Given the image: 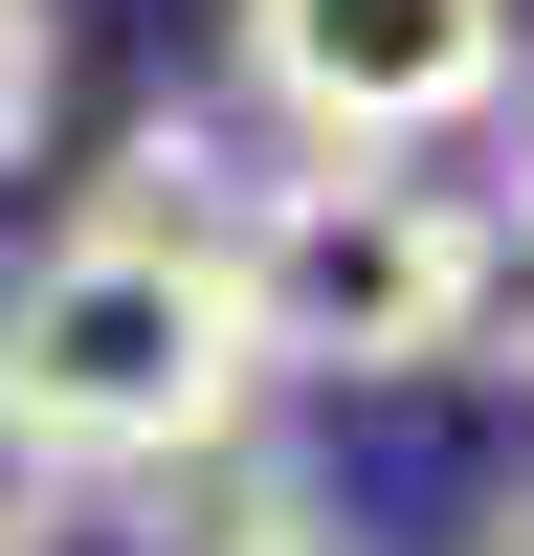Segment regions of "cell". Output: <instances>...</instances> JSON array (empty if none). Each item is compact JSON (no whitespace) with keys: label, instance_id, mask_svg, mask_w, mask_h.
<instances>
[{"label":"cell","instance_id":"6da1fadb","mask_svg":"<svg viewBox=\"0 0 534 556\" xmlns=\"http://www.w3.org/2000/svg\"><path fill=\"white\" fill-rule=\"evenodd\" d=\"M0 424L67 490H134V468H178V445L267 424L245 312H223V245L201 223H134V201H89L67 245H23V290H0Z\"/></svg>","mask_w":534,"mask_h":556},{"label":"cell","instance_id":"7a4b0ae2","mask_svg":"<svg viewBox=\"0 0 534 556\" xmlns=\"http://www.w3.org/2000/svg\"><path fill=\"white\" fill-rule=\"evenodd\" d=\"M223 312H245V379H445L468 201L400 156H290L223 201Z\"/></svg>","mask_w":534,"mask_h":556},{"label":"cell","instance_id":"9c48e42d","mask_svg":"<svg viewBox=\"0 0 534 556\" xmlns=\"http://www.w3.org/2000/svg\"><path fill=\"white\" fill-rule=\"evenodd\" d=\"M512 201H534V67H512Z\"/></svg>","mask_w":534,"mask_h":556},{"label":"cell","instance_id":"8992f818","mask_svg":"<svg viewBox=\"0 0 534 556\" xmlns=\"http://www.w3.org/2000/svg\"><path fill=\"white\" fill-rule=\"evenodd\" d=\"M44 112H67V23H44V0H0V178L44 156Z\"/></svg>","mask_w":534,"mask_h":556},{"label":"cell","instance_id":"3957f363","mask_svg":"<svg viewBox=\"0 0 534 556\" xmlns=\"http://www.w3.org/2000/svg\"><path fill=\"white\" fill-rule=\"evenodd\" d=\"M245 89L312 134V156H423V134H490L512 112V0H223Z\"/></svg>","mask_w":534,"mask_h":556},{"label":"cell","instance_id":"ba28073f","mask_svg":"<svg viewBox=\"0 0 534 556\" xmlns=\"http://www.w3.org/2000/svg\"><path fill=\"white\" fill-rule=\"evenodd\" d=\"M468 556H534V468H512V490H490V513H468Z\"/></svg>","mask_w":534,"mask_h":556},{"label":"cell","instance_id":"30bf717a","mask_svg":"<svg viewBox=\"0 0 534 556\" xmlns=\"http://www.w3.org/2000/svg\"><path fill=\"white\" fill-rule=\"evenodd\" d=\"M334 556H356V534H334Z\"/></svg>","mask_w":534,"mask_h":556},{"label":"cell","instance_id":"5b68a950","mask_svg":"<svg viewBox=\"0 0 534 556\" xmlns=\"http://www.w3.org/2000/svg\"><path fill=\"white\" fill-rule=\"evenodd\" d=\"M445 379H534V201H468V334Z\"/></svg>","mask_w":534,"mask_h":556},{"label":"cell","instance_id":"277c9868","mask_svg":"<svg viewBox=\"0 0 534 556\" xmlns=\"http://www.w3.org/2000/svg\"><path fill=\"white\" fill-rule=\"evenodd\" d=\"M134 556H334V490L290 424H223L178 468H134Z\"/></svg>","mask_w":534,"mask_h":556},{"label":"cell","instance_id":"52a82bcc","mask_svg":"<svg viewBox=\"0 0 534 556\" xmlns=\"http://www.w3.org/2000/svg\"><path fill=\"white\" fill-rule=\"evenodd\" d=\"M67 534H89V490H67V468H44V445H23V424H0V556H67Z\"/></svg>","mask_w":534,"mask_h":556}]
</instances>
